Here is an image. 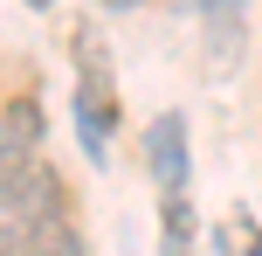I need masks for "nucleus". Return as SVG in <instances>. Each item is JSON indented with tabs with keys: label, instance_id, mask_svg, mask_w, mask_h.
<instances>
[{
	"label": "nucleus",
	"instance_id": "nucleus-5",
	"mask_svg": "<svg viewBox=\"0 0 262 256\" xmlns=\"http://www.w3.org/2000/svg\"><path fill=\"white\" fill-rule=\"evenodd\" d=\"M207 7H242V0H207Z\"/></svg>",
	"mask_w": 262,
	"mask_h": 256
},
{
	"label": "nucleus",
	"instance_id": "nucleus-3",
	"mask_svg": "<svg viewBox=\"0 0 262 256\" xmlns=\"http://www.w3.org/2000/svg\"><path fill=\"white\" fill-rule=\"evenodd\" d=\"M145 160H152L159 194H186V118H180V111L152 118V132H145Z\"/></svg>",
	"mask_w": 262,
	"mask_h": 256
},
{
	"label": "nucleus",
	"instance_id": "nucleus-2",
	"mask_svg": "<svg viewBox=\"0 0 262 256\" xmlns=\"http://www.w3.org/2000/svg\"><path fill=\"white\" fill-rule=\"evenodd\" d=\"M41 132H49V118L35 97H0V173L41 160Z\"/></svg>",
	"mask_w": 262,
	"mask_h": 256
},
{
	"label": "nucleus",
	"instance_id": "nucleus-6",
	"mask_svg": "<svg viewBox=\"0 0 262 256\" xmlns=\"http://www.w3.org/2000/svg\"><path fill=\"white\" fill-rule=\"evenodd\" d=\"M28 7H49V0H28Z\"/></svg>",
	"mask_w": 262,
	"mask_h": 256
},
{
	"label": "nucleus",
	"instance_id": "nucleus-1",
	"mask_svg": "<svg viewBox=\"0 0 262 256\" xmlns=\"http://www.w3.org/2000/svg\"><path fill=\"white\" fill-rule=\"evenodd\" d=\"M69 208V187L49 160H28L14 173H0V256H14L41 222H55Z\"/></svg>",
	"mask_w": 262,
	"mask_h": 256
},
{
	"label": "nucleus",
	"instance_id": "nucleus-4",
	"mask_svg": "<svg viewBox=\"0 0 262 256\" xmlns=\"http://www.w3.org/2000/svg\"><path fill=\"white\" fill-rule=\"evenodd\" d=\"M14 256H83V229L69 222V208H62V215H55V222H41V229L28 235Z\"/></svg>",
	"mask_w": 262,
	"mask_h": 256
}]
</instances>
